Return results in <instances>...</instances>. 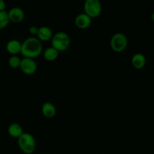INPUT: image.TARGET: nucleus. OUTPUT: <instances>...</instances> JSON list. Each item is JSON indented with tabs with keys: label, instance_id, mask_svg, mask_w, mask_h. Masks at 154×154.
I'll list each match as a JSON object with an SVG mask.
<instances>
[{
	"label": "nucleus",
	"instance_id": "nucleus-1",
	"mask_svg": "<svg viewBox=\"0 0 154 154\" xmlns=\"http://www.w3.org/2000/svg\"><path fill=\"white\" fill-rule=\"evenodd\" d=\"M43 52L42 42L36 36H30L21 42L20 54L26 58L35 60Z\"/></svg>",
	"mask_w": 154,
	"mask_h": 154
},
{
	"label": "nucleus",
	"instance_id": "nucleus-2",
	"mask_svg": "<svg viewBox=\"0 0 154 154\" xmlns=\"http://www.w3.org/2000/svg\"><path fill=\"white\" fill-rule=\"evenodd\" d=\"M51 42V47L59 52H63L67 51L70 47L71 38L66 32L59 31L53 35Z\"/></svg>",
	"mask_w": 154,
	"mask_h": 154
},
{
	"label": "nucleus",
	"instance_id": "nucleus-3",
	"mask_svg": "<svg viewBox=\"0 0 154 154\" xmlns=\"http://www.w3.org/2000/svg\"><path fill=\"white\" fill-rule=\"evenodd\" d=\"M18 147L25 154H32L36 149V141L35 137L29 132H25L17 138Z\"/></svg>",
	"mask_w": 154,
	"mask_h": 154
},
{
	"label": "nucleus",
	"instance_id": "nucleus-4",
	"mask_svg": "<svg viewBox=\"0 0 154 154\" xmlns=\"http://www.w3.org/2000/svg\"><path fill=\"white\" fill-rule=\"evenodd\" d=\"M128 43V38L124 33L116 32L111 36L110 40V47L114 52L121 53L126 49Z\"/></svg>",
	"mask_w": 154,
	"mask_h": 154
},
{
	"label": "nucleus",
	"instance_id": "nucleus-5",
	"mask_svg": "<svg viewBox=\"0 0 154 154\" xmlns=\"http://www.w3.org/2000/svg\"><path fill=\"white\" fill-rule=\"evenodd\" d=\"M102 5L99 0H86L84 4V12L92 20L100 16Z\"/></svg>",
	"mask_w": 154,
	"mask_h": 154
},
{
	"label": "nucleus",
	"instance_id": "nucleus-6",
	"mask_svg": "<svg viewBox=\"0 0 154 154\" xmlns=\"http://www.w3.org/2000/svg\"><path fill=\"white\" fill-rule=\"evenodd\" d=\"M20 69L22 71L23 73L27 75H34L38 69V66L35 60L30 58H23L21 59L20 66Z\"/></svg>",
	"mask_w": 154,
	"mask_h": 154
},
{
	"label": "nucleus",
	"instance_id": "nucleus-7",
	"mask_svg": "<svg viewBox=\"0 0 154 154\" xmlns=\"http://www.w3.org/2000/svg\"><path fill=\"white\" fill-rule=\"evenodd\" d=\"M7 13L10 22L14 23H19L22 22L25 18V12L23 9L18 6L12 7L8 11H7Z\"/></svg>",
	"mask_w": 154,
	"mask_h": 154
},
{
	"label": "nucleus",
	"instance_id": "nucleus-8",
	"mask_svg": "<svg viewBox=\"0 0 154 154\" xmlns=\"http://www.w3.org/2000/svg\"><path fill=\"white\" fill-rule=\"evenodd\" d=\"M92 23V19L86 14L84 12L78 14L75 18V25L81 29H85L90 26Z\"/></svg>",
	"mask_w": 154,
	"mask_h": 154
},
{
	"label": "nucleus",
	"instance_id": "nucleus-9",
	"mask_svg": "<svg viewBox=\"0 0 154 154\" xmlns=\"http://www.w3.org/2000/svg\"><path fill=\"white\" fill-rule=\"evenodd\" d=\"M132 66L136 69H141L145 66L147 59L142 53H135L132 55L131 59Z\"/></svg>",
	"mask_w": 154,
	"mask_h": 154
},
{
	"label": "nucleus",
	"instance_id": "nucleus-10",
	"mask_svg": "<svg viewBox=\"0 0 154 154\" xmlns=\"http://www.w3.org/2000/svg\"><path fill=\"white\" fill-rule=\"evenodd\" d=\"M53 30L50 27L46 26H42L38 27V31L36 37L41 41V42H48L51 41L53 37Z\"/></svg>",
	"mask_w": 154,
	"mask_h": 154
},
{
	"label": "nucleus",
	"instance_id": "nucleus-11",
	"mask_svg": "<svg viewBox=\"0 0 154 154\" xmlns=\"http://www.w3.org/2000/svg\"><path fill=\"white\" fill-rule=\"evenodd\" d=\"M6 50L11 55L20 54L21 42L17 39H11L6 44Z\"/></svg>",
	"mask_w": 154,
	"mask_h": 154
},
{
	"label": "nucleus",
	"instance_id": "nucleus-12",
	"mask_svg": "<svg viewBox=\"0 0 154 154\" xmlns=\"http://www.w3.org/2000/svg\"><path fill=\"white\" fill-rule=\"evenodd\" d=\"M42 112L47 118H52L57 114V108L52 102H44L42 106Z\"/></svg>",
	"mask_w": 154,
	"mask_h": 154
},
{
	"label": "nucleus",
	"instance_id": "nucleus-13",
	"mask_svg": "<svg viewBox=\"0 0 154 154\" xmlns=\"http://www.w3.org/2000/svg\"><path fill=\"white\" fill-rule=\"evenodd\" d=\"M8 133L12 138H18L23 133V129L19 123H13L9 125L8 127Z\"/></svg>",
	"mask_w": 154,
	"mask_h": 154
},
{
	"label": "nucleus",
	"instance_id": "nucleus-14",
	"mask_svg": "<svg viewBox=\"0 0 154 154\" xmlns=\"http://www.w3.org/2000/svg\"><path fill=\"white\" fill-rule=\"evenodd\" d=\"M42 54H43L44 58H45L47 61L53 62L55 61V60L58 58L60 52L57 51L56 49H54L53 47L51 46L47 48L45 50H43Z\"/></svg>",
	"mask_w": 154,
	"mask_h": 154
},
{
	"label": "nucleus",
	"instance_id": "nucleus-15",
	"mask_svg": "<svg viewBox=\"0 0 154 154\" xmlns=\"http://www.w3.org/2000/svg\"><path fill=\"white\" fill-rule=\"evenodd\" d=\"M9 23H10V20L8 19L7 11H0V30L7 27Z\"/></svg>",
	"mask_w": 154,
	"mask_h": 154
},
{
	"label": "nucleus",
	"instance_id": "nucleus-16",
	"mask_svg": "<svg viewBox=\"0 0 154 154\" xmlns=\"http://www.w3.org/2000/svg\"><path fill=\"white\" fill-rule=\"evenodd\" d=\"M21 63V58L17 55H11L8 59V65L12 69H18L20 68Z\"/></svg>",
	"mask_w": 154,
	"mask_h": 154
},
{
	"label": "nucleus",
	"instance_id": "nucleus-17",
	"mask_svg": "<svg viewBox=\"0 0 154 154\" xmlns=\"http://www.w3.org/2000/svg\"><path fill=\"white\" fill-rule=\"evenodd\" d=\"M29 33L32 35H37L38 31V27L36 26H31L29 29Z\"/></svg>",
	"mask_w": 154,
	"mask_h": 154
},
{
	"label": "nucleus",
	"instance_id": "nucleus-18",
	"mask_svg": "<svg viewBox=\"0 0 154 154\" xmlns=\"http://www.w3.org/2000/svg\"><path fill=\"white\" fill-rule=\"evenodd\" d=\"M6 4L3 0H0V11H5Z\"/></svg>",
	"mask_w": 154,
	"mask_h": 154
}]
</instances>
